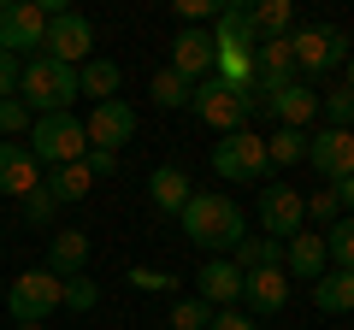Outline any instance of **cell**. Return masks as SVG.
I'll return each mask as SVG.
<instances>
[{
  "label": "cell",
  "mask_w": 354,
  "mask_h": 330,
  "mask_svg": "<svg viewBox=\"0 0 354 330\" xmlns=\"http://www.w3.org/2000/svg\"><path fill=\"white\" fill-rule=\"evenodd\" d=\"M348 95H354V53H348Z\"/></svg>",
  "instance_id": "42"
},
{
  "label": "cell",
  "mask_w": 354,
  "mask_h": 330,
  "mask_svg": "<svg viewBox=\"0 0 354 330\" xmlns=\"http://www.w3.org/2000/svg\"><path fill=\"white\" fill-rule=\"evenodd\" d=\"M307 165H313L325 183H342L354 177V130H319V136H307Z\"/></svg>",
  "instance_id": "11"
},
{
  "label": "cell",
  "mask_w": 354,
  "mask_h": 330,
  "mask_svg": "<svg viewBox=\"0 0 354 330\" xmlns=\"http://www.w3.org/2000/svg\"><path fill=\"white\" fill-rule=\"evenodd\" d=\"M148 95H153V106H189V95H195V89L171 71V65H165V71H153V89H148Z\"/></svg>",
  "instance_id": "30"
},
{
  "label": "cell",
  "mask_w": 354,
  "mask_h": 330,
  "mask_svg": "<svg viewBox=\"0 0 354 330\" xmlns=\"http://www.w3.org/2000/svg\"><path fill=\"white\" fill-rule=\"evenodd\" d=\"M266 159L272 165H301L307 159V130H272L266 136Z\"/></svg>",
  "instance_id": "29"
},
{
  "label": "cell",
  "mask_w": 354,
  "mask_h": 330,
  "mask_svg": "<svg viewBox=\"0 0 354 330\" xmlns=\"http://www.w3.org/2000/svg\"><path fill=\"white\" fill-rule=\"evenodd\" d=\"M213 171L225 183H254L272 171V159H266V136H254V130H230L225 142H213Z\"/></svg>",
  "instance_id": "6"
},
{
  "label": "cell",
  "mask_w": 354,
  "mask_h": 330,
  "mask_svg": "<svg viewBox=\"0 0 354 330\" xmlns=\"http://www.w3.org/2000/svg\"><path fill=\"white\" fill-rule=\"evenodd\" d=\"M313 307H319V313H354V271L330 266L325 278L313 283Z\"/></svg>",
  "instance_id": "26"
},
{
  "label": "cell",
  "mask_w": 354,
  "mask_h": 330,
  "mask_svg": "<svg viewBox=\"0 0 354 330\" xmlns=\"http://www.w3.org/2000/svg\"><path fill=\"white\" fill-rule=\"evenodd\" d=\"M213 59H218V48H213V30H177L171 36V71L183 77V83H207V77H213Z\"/></svg>",
  "instance_id": "12"
},
{
  "label": "cell",
  "mask_w": 354,
  "mask_h": 330,
  "mask_svg": "<svg viewBox=\"0 0 354 330\" xmlns=\"http://www.w3.org/2000/svg\"><path fill=\"white\" fill-rule=\"evenodd\" d=\"M195 283H201V301L213 307V313H225V307H236V301H242V271L230 266V260H207Z\"/></svg>",
  "instance_id": "20"
},
{
  "label": "cell",
  "mask_w": 354,
  "mask_h": 330,
  "mask_svg": "<svg viewBox=\"0 0 354 330\" xmlns=\"http://www.w3.org/2000/svg\"><path fill=\"white\" fill-rule=\"evenodd\" d=\"M248 24H254V48H260V41H283V36H290L295 12H290V0H254Z\"/></svg>",
  "instance_id": "23"
},
{
  "label": "cell",
  "mask_w": 354,
  "mask_h": 330,
  "mask_svg": "<svg viewBox=\"0 0 354 330\" xmlns=\"http://www.w3.org/2000/svg\"><path fill=\"white\" fill-rule=\"evenodd\" d=\"M177 224H183V236H189L201 254H213V260L236 254V242L248 236V218H242V206L230 201V195H201V189H195L189 206L177 213Z\"/></svg>",
  "instance_id": "1"
},
{
  "label": "cell",
  "mask_w": 354,
  "mask_h": 330,
  "mask_svg": "<svg viewBox=\"0 0 354 330\" xmlns=\"http://www.w3.org/2000/svg\"><path fill=\"white\" fill-rule=\"evenodd\" d=\"M189 113L201 118V124H213L218 136H230V130H248V106H242V89H225L218 77H207V83H195L189 95Z\"/></svg>",
  "instance_id": "8"
},
{
  "label": "cell",
  "mask_w": 354,
  "mask_h": 330,
  "mask_svg": "<svg viewBox=\"0 0 354 330\" xmlns=\"http://www.w3.org/2000/svg\"><path fill=\"white\" fill-rule=\"evenodd\" d=\"M18 330H41V324H18Z\"/></svg>",
  "instance_id": "43"
},
{
  "label": "cell",
  "mask_w": 354,
  "mask_h": 330,
  "mask_svg": "<svg viewBox=\"0 0 354 330\" xmlns=\"http://www.w3.org/2000/svg\"><path fill=\"white\" fill-rule=\"evenodd\" d=\"M18 71H24V59L0 53V101H12V95H18Z\"/></svg>",
  "instance_id": "38"
},
{
  "label": "cell",
  "mask_w": 354,
  "mask_h": 330,
  "mask_svg": "<svg viewBox=\"0 0 354 330\" xmlns=\"http://www.w3.org/2000/svg\"><path fill=\"white\" fill-rule=\"evenodd\" d=\"M6 307H12V318H18V324H48V318L65 307V283L53 278L48 266L18 271V278H12V289H6Z\"/></svg>",
  "instance_id": "4"
},
{
  "label": "cell",
  "mask_w": 354,
  "mask_h": 330,
  "mask_svg": "<svg viewBox=\"0 0 354 330\" xmlns=\"http://www.w3.org/2000/svg\"><path fill=\"white\" fill-rule=\"evenodd\" d=\"M283 271H290V283L301 278V283H319L330 271V260H325V236H313V230H301V236H290L283 242Z\"/></svg>",
  "instance_id": "18"
},
{
  "label": "cell",
  "mask_w": 354,
  "mask_h": 330,
  "mask_svg": "<svg viewBox=\"0 0 354 330\" xmlns=\"http://www.w3.org/2000/svg\"><path fill=\"white\" fill-rule=\"evenodd\" d=\"M207 330H254V318L236 313V307H225V313H213V324H207Z\"/></svg>",
  "instance_id": "40"
},
{
  "label": "cell",
  "mask_w": 354,
  "mask_h": 330,
  "mask_svg": "<svg viewBox=\"0 0 354 330\" xmlns=\"http://www.w3.org/2000/svg\"><path fill=\"white\" fill-rule=\"evenodd\" d=\"M83 266H88V236L83 230H59L48 242V271L65 283V278H83Z\"/></svg>",
  "instance_id": "21"
},
{
  "label": "cell",
  "mask_w": 354,
  "mask_h": 330,
  "mask_svg": "<svg viewBox=\"0 0 354 330\" xmlns=\"http://www.w3.org/2000/svg\"><path fill=\"white\" fill-rule=\"evenodd\" d=\"M41 189H48V195H53L59 206H77V201H88V189H95V177H88V165H83V159H71V165H53Z\"/></svg>",
  "instance_id": "22"
},
{
  "label": "cell",
  "mask_w": 354,
  "mask_h": 330,
  "mask_svg": "<svg viewBox=\"0 0 354 330\" xmlns=\"http://www.w3.org/2000/svg\"><path fill=\"white\" fill-rule=\"evenodd\" d=\"M213 324V307L201 301V295H183V301H171V330H207Z\"/></svg>",
  "instance_id": "31"
},
{
  "label": "cell",
  "mask_w": 354,
  "mask_h": 330,
  "mask_svg": "<svg viewBox=\"0 0 354 330\" xmlns=\"http://www.w3.org/2000/svg\"><path fill=\"white\" fill-rule=\"evenodd\" d=\"M83 130H88V148L118 153L130 136H136V106H130V101H101L95 113L83 118Z\"/></svg>",
  "instance_id": "13"
},
{
  "label": "cell",
  "mask_w": 354,
  "mask_h": 330,
  "mask_svg": "<svg viewBox=\"0 0 354 330\" xmlns=\"http://www.w3.org/2000/svg\"><path fill=\"white\" fill-rule=\"evenodd\" d=\"M41 36H48V18H41L36 0H0V53H12V59H36Z\"/></svg>",
  "instance_id": "7"
},
{
  "label": "cell",
  "mask_w": 354,
  "mask_h": 330,
  "mask_svg": "<svg viewBox=\"0 0 354 330\" xmlns=\"http://www.w3.org/2000/svg\"><path fill=\"white\" fill-rule=\"evenodd\" d=\"M319 113L330 118V130H348L354 124V95L342 89V95H319Z\"/></svg>",
  "instance_id": "34"
},
{
  "label": "cell",
  "mask_w": 354,
  "mask_h": 330,
  "mask_svg": "<svg viewBox=\"0 0 354 330\" xmlns=\"http://www.w3.org/2000/svg\"><path fill=\"white\" fill-rule=\"evenodd\" d=\"M266 113L278 118V130H307L319 118V95L307 83H283V89L266 95Z\"/></svg>",
  "instance_id": "16"
},
{
  "label": "cell",
  "mask_w": 354,
  "mask_h": 330,
  "mask_svg": "<svg viewBox=\"0 0 354 330\" xmlns=\"http://www.w3.org/2000/svg\"><path fill=\"white\" fill-rule=\"evenodd\" d=\"M254 213H260V224H266L272 242H290V236L307 230V195H295V183H266Z\"/></svg>",
  "instance_id": "9"
},
{
  "label": "cell",
  "mask_w": 354,
  "mask_h": 330,
  "mask_svg": "<svg viewBox=\"0 0 354 330\" xmlns=\"http://www.w3.org/2000/svg\"><path fill=\"white\" fill-rule=\"evenodd\" d=\"M30 189H41V165L24 142H0V195L24 201Z\"/></svg>",
  "instance_id": "15"
},
{
  "label": "cell",
  "mask_w": 354,
  "mask_h": 330,
  "mask_svg": "<svg viewBox=\"0 0 354 330\" xmlns=\"http://www.w3.org/2000/svg\"><path fill=\"white\" fill-rule=\"evenodd\" d=\"M83 165H88V177H113V171H118V153L88 148V153H83Z\"/></svg>",
  "instance_id": "39"
},
{
  "label": "cell",
  "mask_w": 354,
  "mask_h": 330,
  "mask_svg": "<svg viewBox=\"0 0 354 330\" xmlns=\"http://www.w3.org/2000/svg\"><path fill=\"white\" fill-rule=\"evenodd\" d=\"M124 283H130V289H142V295H171V271H148V266H130L124 271Z\"/></svg>",
  "instance_id": "33"
},
{
  "label": "cell",
  "mask_w": 354,
  "mask_h": 330,
  "mask_svg": "<svg viewBox=\"0 0 354 330\" xmlns=\"http://www.w3.org/2000/svg\"><path fill=\"white\" fill-rule=\"evenodd\" d=\"M77 95H83V89H77V65H59V59H48V53L24 59V71H18V101H24L36 118L71 113Z\"/></svg>",
  "instance_id": "2"
},
{
  "label": "cell",
  "mask_w": 354,
  "mask_h": 330,
  "mask_svg": "<svg viewBox=\"0 0 354 330\" xmlns=\"http://www.w3.org/2000/svg\"><path fill=\"white\" fill-rule=\"evenodd\" d=\"M41 53H48V59H59V65H83V59H95V24H88L83 12H59V18H48Z\"/></svg>",
  "instance_id": "10"
},
{
  "label": "cell",
  "mask_w": 354,
  "mask_h": 330,
  "mask_svg": "<svg viewBox=\"0 0 354 330\" xmlns=\"http://www.w3.org/2000/svg\"><path fill=\"white\" fill-rule=\"evenodd\" d=\"M189 195H195V183H189V171H183V165H153V177H148L153 213H183V206H189Z\"/></svg>",
  "instance_id": "19"
},
{
  "label": "cell",
  "mask_w": 354,
  "mask_h": 330,
  "mask_svg": "<svg viewBox=\"0 0 354 330\" xmlns=\"http://www.w3.org/2000/svg\"><path fill=\"white\" fill-rule=\"evenodd\" d=\"M95 301H101V289L88 278H65V307H71V313H95Z\"/></svg>",
  "instance_id": "35"
},
{
  "label": "cell",
  "mask_w": 354,
  "mask_h": 330,
  "mask_svg": "<svg viewBox=\"0 0 354 330\" xmlns=\"http://www.w3.org/2000/svg\"><path fill=\"white\" fill-rule=\"evenodd\" d=\"M213 48H242V53H254V24H248V6H242V0H230L225 12L213 18Z\"/></svg>",
  "instance_id": "25"
},
{
  "label": "cell",
  "mask_w": 354,
  "mask_h": 330,
  "mask_svg": "<svg viewBox=\"0 0 354 330\" xmlns=\"http://www.w3.org/2000/svg\"><path fill=\"white\" fill-rule=\"evenodd\" d=\"M30 153H36V165H71V159H83L88 153V130H83V118L77 113H48V118H36L30 124V142H24Z\"/></svg>",
  "instance_id": "3"
},
{
  "label": "cell",
  "mask_w": 354,
  "mask_h": 330,
  "mask_svg": "<svg viewBox=\"0 0 354 330\" xmlns=\"http://www.w3.org/2000/svg\"><path fill=\"white\" fill-rule=\"evenodd\" d=\"M290 53H295V71L319 77V71H337V65H348L354 41L342 36L337 24H295V30H290Z\"/></svg>",
  "instance_id": "5"
},
{
  "label": "cell",
  "mask_w": 354,
  "mask_h": 330,
  "mask_svg": "<svg viewBox=\"0 0 354 330\" xmlns=\"http://www.w3.org/2000/svg\"><path fill=\"white\" fill-rule=\"evenodd\" d=\"M307 218H319V224H337V218H342V206H337V189H319L313 195V201H307Z\"/></svg>",
  "instance_id": "37"
},
{
  "label": "cell",
  "mask_w": 354,
  "mask_h": 330,
  "mask_svg": "<svg viewBox=\"0 0 354 330\" xmlns=\"http://www.w3.org/2000/svg\"><path fill=\"white\" fill-rule=\"evenodd\" d=\"M118 83H124V71H118L113 59H101V53L77 65V89L95 95V106H101V101H118Z\"/></svg>",
  "instance_id": "24"
},
{
  "label": "cell",
  "mask_w": 354,
  "mask_h": 330,
  "mask_svg": "<svg viewBox=\"0 0 354 330\" xmlns=\"http://www.w3.org/2000/svg\"><path fill=\"white\" fill-rule=\"evenodd\" d=\"M53 213H59V201H53L48 189H30L24 195V218H30V224H53Z\"/></svg>",
  "instance_id": "36"
},
{
  "label": "cell",
  "mask_w": 354,
  "mask_h": 330,
  "mask_svg": "<svg viewBox=\"0 0 354 330\" xmlns=\"http://www.w3.org/2000/svg\"><path fill=\"white\" fill-rule=\"evenodd\" d=\"M230 266H236V271L283 266V242H272V236H242V242H236V254H230Z\"/></svg>",
  "instance_id": "27"
},
{
  "label": "cell",
  "mask_w": 354,
  "mask_h": 330,
  "mask_svg": "<svg viewBox=\"0 0 354 330\" xmlns=\"http://www.w3.org/2000/svg\"><path fill=\"white\" fill-rule=\"evenodd\" d=\"M30 124H36V118H30V106L18 101V95H12V101H0V142H18Z\"/></svg>",
  "instance_id": "32"
},
{
  "label": "cell",
  "mask_w": 354,
  "mask_h": 330,
  "mask_svg": "<svg viewBox=\"0 0 354 330\" xmlns=\"http://www.w3.org/2000/svg\"><path fill=\"white\" fill-rule=\"evenodd\" d=\"M330 189H337V206H342V218H354V177L330 183Z\"/></svg>",
  "instance_id": "41"
},
{
  "label": "cell",
  "mask_w": 354,
  "mask_h": 330,
  "mask_svg": "<svg viewBox=\"0 0 354 330\" xmlns=\"http://www.w3.org/2000/svg\"><path fill=\"white\" fill-rule=\"evenodd\" d=\"M242 301H248V313H260V318L283 313V301H290V271H283V266L242 271Z\"/></svg>",
  "instance_id": "14"
},
{
  "label": "cell",
  "mask_w": 354,
  "mask_h": 330,
  "mask_svg": "<svg viewBox=\"0 0 354 330\" xmlns=\"http://www.w3.org/2000/svg\"><path fill=\"white\" fill-rule=\"evenodd\" d=\"M283 83H295L290 36H283V41H260V48H254V89H260V101H266L272 89H283Z\"/></svg>",
  "instance_id": "17"
},
{
  "label": "cell",
  "mask_w": 354,
  "mask_h": 330,
  "mask_svg": "<svg viewBox=\"0 0 354 330\" xmlns=\"http://www.w3.org/2000/svg\"><path fill=\"white\" fill-rule=\"evenodd\" d=\"M325 236V260L337 271H354V218H337L330 230H319Z\"/></svg>",
  "instance_id": "28"
}]
</instances>
